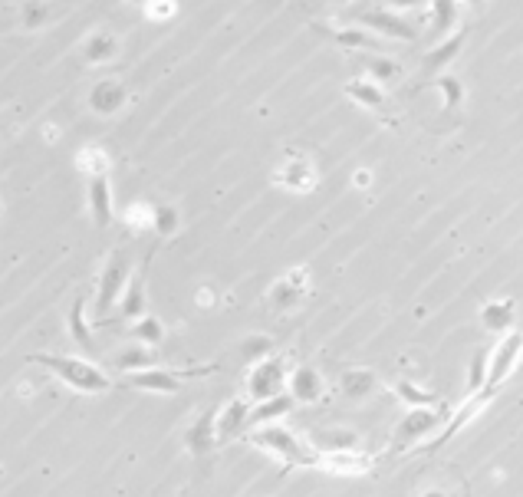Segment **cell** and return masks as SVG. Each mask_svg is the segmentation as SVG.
<instances>
[{
	"mask_svg": "<svg viewBox=\"0 0 523 497\" xmlns=\"http://www.w3.org/2000/svg\"><path fill=\"white\" fill-rule=\"evenodd\" d=\"M310 297V270L290 267L274 287H270V307L277 313H293L300 303Z\"/></svg>",
	"mask_w": 523,
	"mask_h": 497,
	"instance_id": "cell-14",
	"label": "cell"
},
{
	"mask_svg": "<svg viewBox=\"0 0 523 497\" xmlns=\"http://www.w3.org/2000/svg\"><path fill=\"white\" fill-rule=\"evenodd\" d=\"M132 340L135 343H142V346H162L165 343V326L158 316H142L139 323L132 326Z\"/></svg>",
	"mask_w": 523,
	"mask_h": 497,
	"instance_id": "cell-35",
	"label": "cell"
},
{
	"mask_svg": "<svg viewBox=\"0 0 523 497\" xmlns=\"http://www.w3.org/2000/svg\"><path fill=\"white\" fill-rule=\"evenodd\" d=\"M352 185H356V188H369L372 185V172H369V168H356V172H352Z\"/></svg>",
	"mask_w": 523,
	"mask_h": 497,
	"instance_id": "cell-41",
	"label": "cell"
},
{
	"mask_svg": "<svg viewBox=\"0 0 523 497\" xmlns=\"http://www.w3.org/2000/svg\"><path fill=\"white\" fill-rule=\"evenodd\" d=\"M70 336H73V343L83 346V349H93V346H96V336H93V330H89V323H86V300H83V297L73 300V310H70Z\"/></svg>",
	"mask_w": 523,
	"mask_h": 497,
	"instance_id": "cell-33",
	"label": "cell"
},
{
	"mask_svg": "<svg viewBox=\"0 0 523 497\" xmlns=\"http://www.w3.org/2000/svg\"><path fill=\"white\" fill-rule=\"evenodd\" d=\"M520 363H523V333L520 330H510V333L500 336V340L494 343V349H491V363H487V382H484V389L464 399V405L445 422V428H441V432L435 435V442H431V445H435V448L438 445H448L451 438L461 432V428H468L477 419V415H481L487 405L497 399V392L507 386L510 376H514V372L520 369Z\"/></svg>",
	"mask_w": 523,
	"mask_h": 497,
	"instance_id": "cell-1",
	"label": "cell"
},
{
	"mask_svg": "<svg viewBox=\"0 0 523 497\" xmlns=\"http://www.w3.org/2000/svg\"><path fill=\"white\" fill-rule=\"evenodd\" d=\"M116 366L122 372H142V369H152L158 366V356L152 346H142V343H132L129 349H122L116 356Z\"/></svg>",
	"mask_w": 523,
	"mask_h": 497,
	"instance_id": "cell-30",
	"label": "cell"
},
{
	"mask_svg": "<svg viewBox=\"0 0 523 497\" xmlns=\"http://www.w3.org/2000/svg\"><path fill=\"white\" fill-rule=\"evenodd\" d=\"M425 86L435 89V93L441 96V109L445 112H458L464 103H468V86H464V79L454 76V73H441L435 79H428Z\"/></svg>",
	"mask_w": 523,
	"mask_h": 497,
	"instance_id": "cell-22",
	"label": "cell"
},
{
	"mask_svg": "<svg viewBox=\"0 0 523 497\" xmlns=\"http://www.w3.org/2000/svg\"><path fill=\"white\" fill-rule=\"evenodd\" d=\"M270 182L283 191H290V195H313L316 185H320V168H316L310 155H287L274 168Z\"/></svg>",
	"mask_w": 523,
	"mask_h": 497,
	"instance_id": "cell-7",
	"label": "cell"
},
{
	"mask_svg": "<svg viewBox=\"0 0 523 497\" xmlns=\"http://www.w3.org/2000/svg\"><path fill=\"white\" fill-rule=\"evenodd\" d=\"M53 20L50 0H24L20 4V27L24 30H43Z\"/></svg>",
	"mask_w": 523,
	"mask_h": 497,
	"instance_id": "cell-32",
	"label": "cell"
},
{
	"mask_svg": "<svg viewBox=\"0 0 523 497\" xmlns=\"http://www.w3.org/2000/svg\"><path fill=\"white\" fill-rule=\"evenodd\" d=\"M297 409V402H293L290 392H280L274 399L267 402H257L254 409H250V428H260V425H277L280 419H287V415Z\"/></svg>",
	"mask_w": 523,
	"mask_h": 497,
	"instance_id": "cell-23",
	"label": "cell"
},
{
	"mask_svg": "<svg viewBox=\"0 0 523 497\" xmlns=\"http://www.w3.org/2000/svg\"><path fill=\"white\" fill-rule=\"evenodd\" d=\"M214 366H201V369H178V366H152L142 372H125V386L129 389H142V392H155V395H178L185 389L188 379H201L211 376Z\"/></svg>",
	"mask_w": 523,
	"mask_h": 497,
	"instance_id": "cell-5",
	"label": "cell"
},
{
	"mask_svg": "<svg viewBox=\"0 0 523 497\" xmlns=\"http://www.w3.org/2000/svg\"><path fill=\"white\" fill-rule=\"evenodd\" d=\"M514 323H517V300L497 297V300H487L481 307V326L487 333L504 336L514 330Z\"/></svg>",
	"mask_w": 523,
	"mask_h": 497,
	"instance_id": "cell-19",
	"label": "cell"
},
{
	"mask_svg": "<svg viewBox=\"0 0 523 497\" xmlns=\"http://www.w3.org/2000/svg\"><path fill=\"white\" fill-rule=\"evenodd\" d=\"M468 37H471V30H468V27H458V30L451 33V37L438 40L435 47H431V50L422 56V73L431 76V79L445 73L448 66L461 56V50H464V43H468Z\"/></svg>",
	"mask_w": 523,
	"mask_h": 497,
	"instance_id": "cell-16",
	"label": "cell"
},
{
	"mask_svg": "<svg viewBox=\"0 0 523 497\" xmlns=\"http://www.w3.org/2000/svg\"><path fill=\"white\" fill-rule=\"evenodd\" d=\"M76 168L86 178L89 175H106V172H112V158H109L106 149H102V145H86V149L76 152Z\"/></svg>",
	"mask_w": 523,
	"mask_h": 497,
	"instance_id": "cell-31",
	"label": "cell"
},
{
	"mask_svg": "<svg viewBox=\"0 0 523 497\" xmlns=\"http://www.w3.org/2000/svg\"><path fill=\"white\" fill-rule=\"evenodd\" d=\"M375 468V455L362 448H352V451H320L316 458V471H326V474H336V478H366Z\"/></svg>",
	"mask_w": 523,
	"mask_h": 497,
	"instance_id": "cell-13",
	"label": "cell"
},
{
	"mask_svg": "<svg viewBox=\"0 0 523 497\" xmlns=\"http://www.w3.org/2000/svg\"><path fill=\"white\" fill-rule=\"evenodd\" d=\"M142 14L145 20H152V24H172L178 17V0H145Z\"/></svg>",
	"mask_w": 523,
	"mask_h": 497,
	"instance_id": "cell-38",
	"label": "cell"
},
{
	"mask_svg": "<svg viewBox=\"0 0 523 497\" xmlns=\"http://www.w3.org/2000/svg\"><path fill=\"white\" fill-rule=\"evenodd\" d=\"M320 37H326L333 47L346 50V53H385V43L375 37V33H369L366 27L352 24V27H343V24H323V20H316V24H310Z\"/></svg>",
	"mask_w": 523,
	"mask_h": 497,
	"instance_id": "cell-11",
	"label": "cell"
},
{
	"mask_svg": "<svg viewBox=\"0 0 523 497\" xmlns=\"http://www.w3.org/2000/svg\"><path fill=\"white\" fill-rule=\"evenodd\" d=\"M385 7L395 10V14H412V10H425L428 0H385Z\"/></svg>",
	"mask_w": 523,
	"mask_h": 497,
	"instance_id": "cell-40",
	"label": "cell"
},
{
	"mask_svg": "<svg viewBox=\"0 0 523 497\" xmlns=\"http://www.w3.org/2000/svg\"><path fill=\"white\" fill-rule=\"evenodd\" d=\"M185 442H188V451L195 458L211 455V451L218 448V412H204L201 419L188 428Z\"/></svg>",
	"mask_w": 523,
	"mask_h": 497,
	"instance_id": "cell-21",
	"label": "cell"
},
{
	"mask_svg": "<svg viewBox=\"0 0 523 497\" xmlns=\"http://www.w3.org/2000/svg\"><path fill=\"white\" fill-rule=\"evenodd\" d=\"M448 419L451 415L445 405H438V409H405L402 422L392 432V451H408L422 442H431Z\"/></svg>",
	"mask_w": 523,
	"mask_h": 497,
	"instance_id": "cell-4",
	"label": "cell"
},
{
	"mask_svg": "<svg viewBox=\"0 0 523 497\" xmlns=\"http://www.w3.org/2000/svg\"><path fill=\"white\" fill-rule=\"evenodd\" d=\"M428 7H431V24H435L441 40L461 27V10H464L461 0H428Z\"/></svg>",
	"mask_w": 523,
	"mask_h": 497,
	"instance_id": "cell-28",
	"label": "cell"
},
{
	"mask_svg": "<svg viewBox=\"0 0 523 497\" xmlns=\"http://www.w3.org/2000/svg\"><path fill=\"white\" fill-rule=\"evenodd\" d=\"M310 445L316 451H352L359 448V432H352V428H323L310 438Z\"/></svg>",
	"mask_w": 523,
	"mask_h": 497,
	"instance_id": "cell-29",
	"label": "cell"
},
{
	"mask_svg": "<svg viewBox=\"0 0 523 497\" xmlns=\"http://www.w3.org/2000/svg\"><path fill=\"white\" fill-rule=\"evenodd\" d=\"M375 389H379V376H375V372L366 369V366L343 369V376H339V392H343L346 399H352V402L369 399Z\"/></svg>",
	"mask_w": 523,
	"mask_h": 497,
	"instance_id": "cell-24",
	"label": "cell"
},
{
	"mask_svg": "<svg viewBox=\"0 0 523 497\" xmlns=\"http://www.w3.org/2000/svg\"><path fill=\"white\" fill-rule=\"evenodd\" d=\"M86 205L93 214V224L99 231L112 228L116 221V195H112V172L106 175H89L86 178Z\"/></svg>",
	"mask_w": 523,
	"mask_h": 497,
	"instance_id": "cell-15",
	"label": "cell"
},
{
	"mask_svg": "<svg viewBox=\"0 0 523 497\" xmlns=\"http://www.w3.org/2000/svg\"><path fill=\"white\" fill-rule=\"evenodd\" d=\"M27 363L40 366L53 372L56 379L66 382L70 389L76 392H86V395H99V392H109L116 382L112 376H106L96 363H89V359H79V356H63V353H33L27 356Z\"/></svg>",
	"mask_w": 523,
	"mask_h": 497,
	"instance_id": "cell-3",
	"label": "cell"
},
{
	"mask_svg": "<svg viewBox=\"0 0 523 497\" xmlns=\"http://www.w3.org/2000/svg\"><path fill=\"white\" fill-rule=\"evenodd\" d=\"M287 392L293 395V402H297V405H320L326 399V379H323V372L313 369V366L290 369Z\"/></svg>",
	"mask_w": 523,
	"mask_h": 497,
	"instance_id": "cell-17",
	"label": "cell"
},
{
	"mask_svg": "<svg viewBox=\"0 0 523 497\" xmlns=\"http://www.w3.org/2000/svg\"><path fill=\"white\" fill-rule=\"evenodd\" d=\"M392 395L405 405V409H438V405H445L438 399V392H428V389L418 386V382H412V379H395L392 382Z\"/></svg>",
	"mask_w": 523,
	"mask_h": 497,
	"instance_id": "cell-27",
	"label": "cell"
},
{
	"mask_svg": "<svg viewBox=\"0 0 523 497\" xmlns=\"http://www.w3.org/2000/svg\"><path fill=\"white\" fill-rule=\"evenodd\" d=\"M125 221L132 224H139V228H145V231H152V205H132L129 211H125Z\"/></svg>",
	"mask_w": 523,
	"mask_h": 497,
	"instance_id": "cell-39",
	"label": "cell"
},
{
	"mask_svg": "<svg viewBox=\"0 0 523 497\" xmlns=\"http://www.w3.org/2000/svg\"><path fill=\"white\" fill-rule=\"evenodd\" d=\"M241 356H244L247 366L264 363L267 356H274V340H270V336H247V340L241 343Z\"/></svg>",
	"mask_w": 523,
	"mask_h": 497,
	"instance_id": "cell-37",
	"label": "cell"
},
{
	"mask_svg": "<svg viewBox=\"0 0 523 497\" xmlns=\"http://www.w3.org/2000/svg\"><path fill=\"white\" fill-rule=\"evenodd\" d=\"M149 264V261H145ZM139 267V274L129 277V284L122 290V300H119V316L122 320H142L145 316V270L149 267Z\"/></svg>",
	"mask_w": 523,
	"mask_h": 497,
	"instance_id": "cell-25",
	"label": "cell"
},
{
	"mask_svg": "<svg viewBox=\"0 0 523 497\" xmlns=\"http://www.w3.org/2000/svg\"><path fill=\"white\" fill-rule=\"evenodd\" d=\"M359 27H366L369 33H375L382 43L395 40V43H415L418 30L412 27V20H405L402 14H395L389 7H375V10H362L356 17Z\"/></svg>",
	"mask_w": 523,
	"mask_h": 497,
	"instance_id": "cell-10",
	"label": "cell"
},
{
	"mask_svg": "<svg viewBox=\"0 0 523 497\" xmlns=\"http://www.w3.org/2000/svg\"><path fill=\"white\" fill-rule=\"evenodd\" d=\"M418 497H451V494H448L445 488H425Z\"/></svg>",
	"mask_w": 523,
	"mask_h": 497,
	"instance_id": "cell-42",
	"label": "cell"
},
{
	"mask_svg": "<svg viewBox=\"0 0 523 497\" xmlns=\"http://www.w3.org/2000/svg\"><path fill=\"white\" fill-rule=\"evenodd\" d=\"M247 442L260 448L264 455L277 458L283 471H293V468H316V458H320V451H316L310 442H303L297 432H290L287 425H260L254 432L247 435Z\"/></svg>",
	"mask_w": 523,
	"mask_h": 497,
	"instance_id": "cell-2",
	"label": "cell"
},
{
	"mask_svg": "<svg viewBox=\"0 0 523 497\" xmlns=\"http://www.w3.org/2000/svg\"><path fill=\"white\" fill-rule=\"evenodd\" d=\"M129 277H132L129 257H125L122 251H116V254L109 257V264H106V270H102V277H99V290H96V320H106L109 310L119 307L122 290H125V284H129Z\"/></svg>",
	"mask_w": 523,
	"mask_h": 497,
	"instance_id": "cell-9",
	"label": "cell"
},
{
	"mask_svg": "<svg viewBox=\"0 0 523 497\" xmlns=\"http://www.w3.org/2000/svg\"><path fill=\"white\" fill-rule=\"evenodd\" d=\"M125 4H135V7H142V4H145V0H125Z\"/></svg>",
	"mask_w": 523,
	"mask_h": 497,
	"instance_id": "cell-44",
	"label": "cell"
},
{
	"mask_svg": "<svg viewBox=\"0 0 523 497\" xmlns=\"http://www.w3.org/2000/svg\"><path fill=\"white\" fill-rule=\"evenodd\" d=\"M287 379H290V366H287V356H267L264 363L250 366L247 379H244V392L250 402H267L274 395L287 392Z\"/></svg>",
	"mask_w": 523,
	"mask_h": 497,
	"instance_id": "cell-6",
	"label": "cell"
},
{
	"mask_svg": "<svg viewBox=\"0 0 523 497\" xmlns=\"http://www.w3.org/2000/svg\"><path fill=\"white\" fill-rule=\"evenodd\" d=\"M464 7H474V10H481L484 7V0H461Z\"/></svg>",
	"mask_w": 523,
	"mask_h": 497,
	"instance_id": "cell-43",
	"label": "cell"
},
{
	"mask_svg": "<svg viewBox=\"0 0 523 497\" xmlns=\"http://www.w3.org/2000/svg\"><path fill=\"white\" fill-rule=\"evenodd\" d=\"M487 363H491V349H477V353L471 356V366H468V386H464V399L484 389V382H487Z\"/></svg>",
	"mask_w": 523,
	"mask_h": 497,
	"instance_id": "cell-36",
	"label": "cell"
},
{
	"mask_svg": "<svg viewBox=\"0 0 523 497\" xmlns=\"http://www.w3.org/2000/svg\"><path fill=\"white\" fill-rule=\"evenodd\" d=\"M343 96L349 99L352 106L366 109V112H372L375 119H382L385 126H392V129L399 126V119L392 116V96L385 93V86L372 83V79H366V76L349 79V83L343 86Z\"/></svg>",
	"mask_w": 523,
	"mask_h": 497,
	"instance_id": "cell-8",
	"label": "cell"
},
{
	"mask_svg": "<svg viewBox=\"0 0 523 497\" xmlns=\"http://www.w3.org/2000/svg\"><path fill=\"white\" fill-rule=\"evenodd\" d=\"M129 86L122 83V79L116 76H99L93 86H89V93H86V106L89 112H96V116L102 119H112V116H119V112L129 106Z\"/></svg>",
	"mask_w": 523,
	"mask_h": 497,
	"instance_id": "cell-12",
	"label": "cell"
},
{
	"mask_svg": "<svg viewBox=\"0 0 523 497\" xmlns=\"http://www.w3.org/2000/svg\"><path fill=\"white\" fill-rule=\"evenodd\" d=\"M359 63H362V76L372 79V83H379V86H382V79L385 83L402 79V63L395 60L392 53H362Z\"/></svg>",
	"mask_w": 523,
	"mask_h": 497,
	"instance_id": "cell-26",
	"label": "cell"
},
{
	"mask_svg": "<svg viewBox=\"0 0 523 497\" xmlns=\"http://www.w3.org/2000/svg\"><path fill=\"white\" fill-rule=\"evenodd\" d=\"M181 231V211L175 205H152V234L175 237Z\"/></svg>",
	"mask_w": 523,
	"mask_h": 497,
	"instance_id": "cell-34",
	"label": "cell"
},
{
	"mask_svg": "<svg viewBox=\"0 0 523 497\" xmlns=\"http://www.w3.org/2000/svg\"><path fill=\"white\" fill-rule=\"evenodd\" d=\"M250 409H254V402L241 395V399H231L218 412V442H231V438L244 435L250 428Z\"/></svg>",
	"mask_w": 523,
	"mask_h": 497,
	"instance_id": "cell-18",
	"label": "cell"
},
{
	"mask_svg": "<svg viewBox=\"0 0 523 497\" xmlns=\"http://www.w3.org/2000/svg\"><path fill=\"white\" fill-rule=\"evenodd\" d=\"M119 50H122V43L112 30H93V33H86V40H83V60L89 66L112 63L119 56Z\"/></svg>",
	"mask_w": 523,
	"mask_h": 497,
	"instance_id": "cell-20",
	"label": "cell"
}]
</instances>
